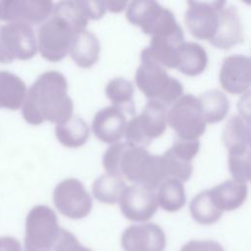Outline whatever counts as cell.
<instances>
[{
  "mask_svg": "<svg viewBox=\"0 0 251 251\" xmlns=\"http://www.w3.org/2000/svg\"><path fill=\"white\" fill-rule=\"evenodd\" d=\"M81 5L88 21L99 20L107 12L105 1H81Z\"/></svg>",
  "mask_w": 251,
  "mask_h": 251,
  "instance_id": "836d02e7",
  "label": "cell"
},
{
  "mask_svg": "<svg viewBox=\"0 0 251 251\" xmlns=\"http://www.w3.org/2000/svg\"><path fill=\"white\" fill-rule=\"evenodd\" d=\"M244 41L243 26L237 10L233 6H226L221 10L217 31L210 43L219 49H230Z\"/></svg>",
  "mask_w": 251,
  "mask_h": 251,
  "instance_id": "2e32d148",
  "label": "cell"
},
{
  "mask_svg": "<svg viewBox=\"0 0 251 251\" xmlns=\"http://www.w3.org/2000/svg\"><path fill=\"white\" fill-rule=\"evenodd\" d=\"M211 197L223 213L232 211L240 207L247 198L246 183L237 182L233 179L226 180L209 189Z\"/></svg>",
  "mask_w": 251,
  "mask_h": 251,
  "instance_id": "d6986e66",
  "label": "cell"
},
{
  "mask_svg": "<svg viewBox=\"0 0 251 251\" xmlns=\"http://www.w3.org/2000/svg\"><path fill=\"white\" fill-rule=\"evenodd\" d=\"M119 202L123 215L136 223L147 222L158 209L154 190L136 183L126 186Z\"/></svg>",
  "mask_w": 251,
  "mask_h": 251,
  "instance_id": "8fae6325",
  "label": "cell"
},
{
  "mask_svg": "<svg viewBox=\"0 0 251 251\" xmlns=\"http://www.w3.org/2000/svg\"><path fill=\"white\" fill-rule=\"evenodd\" d=\"M107 98L113 103V106L119 108L124 113L134 112L133 104V85L132 82L124 77H115L111 79L105 88Z\"/></svg>",
  "mask_w": 251,
  "mask_h": 251,
  "instance_id": "4316f807",
  "label": "cell"
},
{
  "mask_svg": "<svg viewBox=\"0 0 251 251\" xmlns=\"http://www.w3.org/2000/svg\"><path fill=\"white\" fill-rule=\"evenodd\" d=\"M189 211L193 220L201 225L215 224L223 216V212L215 205L209 189L201 191L191 200Z\"/></svg>",
  "mask_w": 251,
  "mask_h": 251,
  "instance_id": "83f0119b",
  "label": "cell"
},
{
  "mask_svg": "<svg viewBox=\"0 0 251 251\" xmlns=\"http://www.w3.org/2000/svg\"><path fill=\"white\" fill-rule=\"evenodd\" d=\"M26 86L18 75L0 72V108L17 110L22 107L26 95Z\"/></svg>",
  "mask_w": 251,
  "mask_h": 251,
  "instance_id": "44dd1931",
  "label": "cell"
},
{
  "mask_svg": "<svg viewBox=\"0 0 251 251\" xmlns=\"http://www.w3.org/2000/svg\"><path fill=\"white\" fill-rule=\"evenodd\" d=\"M99 53L100 42L94 33L86 29L75 33L69 54L78 67H92L98 61Z\"/></svg>",
  "mask_w": 251,
  "mask_h": 251,
  "instance_id": "ac0fdd59",
  "label": "cell"
},
{
  "mask_svg": "<svg viewBox=\"0 0 251 251\" xmlns=\"http://www.w3.org/2000/svg\"><path fill=\"white\" fill-rule=\"evenodd\" d=\"M55 134L61 144L68 148L82 146L88 139L89 128L83 119L72 116L67 122L56 125Z\"/></svg>",
  "mask_w": 251,
  "mask_h": 251,
  "instance_id": "603a6c76",
  "label": "cell"
},
{
  "mask_svg": "<svg viewBox=\"0 0 251 251\" xmlns=\"http://www.w3.org/2000/svg\"><path fill=\"white\" fill-rule=\"evenodd\" d=\"M126 186L122 176L106 173L94 180L91 190L93 196L99 202L113 205L119 202Z\"/></svg>",
  "mask_w": 251,
  "mask_h": 251,
  "instance_id": "d4e9b609",
  "label": "cell"
},
{
  "mask_svg": "<svg viewBox=\"0 0 251 251\" xmlns=\"http://www.w3.org/2000/svg\"><path fill=\"white\" fill-rule=\"evenodd\" d=\"M62 228L48 206H34L25 219L24 251H53Z\"/></svg>",
  "mask_w": 251,
  "mask_h": 251,
  "instance_id": "3957f363",
  "label": "cell"
},
{
  "mask_svg": "<svg viewBox=\"0 0 251 251\" xmlns=\"http://www.w3.org/2000/svg\"><path fill=\"white\" fill-rule=\"evenodd\" d=\"M126 17L127 21L151 36L165 35L181 27L174 14L156 1L135 0L128 4Z\"/></svg>",
  "mask_w": 251,
  "mask_h": 251,
  "instance_id": "277c9868",
  "label": "cell"
},
{
  "mask_svg": "<svg viewBox=\"0 0 251 251\" xmlns=\"http://www.w3.org/2000/svg\"><path fill=\"white\" fill-rule=\"evenodd\" d=\"M141 64L136 70L135 81L148 101H157L164 106L175 103L182 96V84L170 76L166 69L142 51Z\"/></svg>",
  "mask_w": 251,
  "mask_h": 251,
  "instance_id": "7a4b0ae2",
  "label": "cell"
},
{
  "mask_svg": "<svg viewBox=\"0 0 251 251\" xmlns=\"http://www.w3.org/2000/svg\"><path fill=\"white\" fill-rule=\"evenodd\" d=\"M162 160L167 178L177 179L181 182L190 178L193 171L191 160L177 154L171 147L162 155Z\"/></svg>",
  "mask_w": 251,
  "mask_h": 251,
  "instance_id": "f1b7e54d",
  "label": "cell"
},
{
  "mask_svg": "<svg viewBox=\"0 0 251 251\" xmlns=\"http://www.w3.org/2000/svg\"><path fill=\"white\" fill-rule=\"evenodd\" d=\"M53 251H91V250L83 246L71 231L62 228Z\"/></svg>",
  "mask_w": 251,
  "mask_h": 251,
  "instance_id": "1f68e13d",
  "label": "cell"
},
{
  "mask_svg": "<svg viewBox=\"0 0 251 251\" xmlns=\"http://www.w3.org/2000/svg\"><path fill=\"white\" fill-rule=\"evenodd\" d=\"M126 118L125 113L115 106L99 110L91 124L95 136L105 143H117L125 135Z\"/></svg>",
  "mask_w": 251,
  "mask_h": 251,
  "instance_id": "9a60e30c",
  "label": "cell"
},
{
  "mask_svg": "<svg viewBox=\"0 0 251 251\" xmlns=\"http://www.w3.org/2000/svg\"><path fill=\"white\" fill-rule=\"evenodd\" d=\"M197 98L206 124L219 123L227 115L229 101L222 91L218 89H210L200 94Z\"/></svg>",
  "mask_w": 251,
  "mask_h": 251,
  "instance_id": "cb8c5ba5",
  "label": "cell"
},
{
  "mask_svg": "<svg viewBox=\"0 0 251 251\" xmlns=\"http://www.w3.org/2000/svg\"><path fill=\"white\" fill-rule=\"evenodd\" d=\"M167 127L166 106L157 101H148L143 111L126 123L125 136L126 142L141 148L160 137Z\"/></svg>",
  "mask_w": 251,
  "mask_h": 251,
  "instance_id": "5b68a950",
  "label": "cell"
},
{
  "mask_svg": "<svg viewBox=\"0 0 251 251\" xmlns=\"http://www.w3.org/2000/svg\"><path fill=\"white\" fill-rule=\"evenodd\" d=\"M127 5L126 1H105L107 11L112 13H120L126 9Z\"/></svg>",
  "mask_w": 251,
  "mask_h": 251,
  "instance_id": "d590c367",
  "label": "cell"
},
{
  "mask_svg": "<svg viewBox=\"0 0 251 251\" xmlns=\"http://www.w3.org/2000/svg\"><path fill=\"white\" fill-rule=\"evenodd\" d=\"M74 104L68 95V82L59 72L41 74L26 91L22 105L24 119L30 125L45 121L60 125L73 116Z\"/></svg>",
  "mask_w": 251,
  "mask_h": 251,
  "instance_id": "6da1fadb",
  "label": "cell"
},
{
  "mask_svg": "<svg viewBox=\"0 0 251 251\" xmlns=\"http://www.w3.org/2000/svg\"><path fill=\"white\" fill-rule=\"evenodd\" d=\"M223 141L228 154H238L249 151V122L238 115L231 116L224 128Z\"/></svg>",
  "mask_w": 251,
  "mask_h": 251,
  "instance_id": "ffe728a7",
  "label": "cell"
},
{
  "mask_svg": "<svg viewBox=\"0 0 251 251\" xmlns=\"http://www.w3.org/2000/svg\"><path fill=\"white\" fill-rule=\"evenodd\" d=\"M167 124L176 132L178 138L198 140L206 129L198 98L192 94L179 97L167 114Z\"/></svg>",
  "mask_w": 251,
  "mask_h": 251,
  "instance_id": "8992f818",
  "label": "cell"
},
{
  "mask_svg": "<svg viewBox=\"0 0 251 251\" xmlns=\"http://www.w3.org/2000/svg\"><path fill=\"white\" fill-rule=\"evenodd\" d=\"M158 206L167 212H176L185 204L184 185L174 178L165 179L157 188Z\"/></svg>",
  "mask_w": 251,
  "mask_h": 251,
  "instance_id": "484cf974",
  "label": "cell"
},
{
  "mask_svg": "<svg viewBox=\"0 0 251 251\" xmlns=\"http://www.w3.org/2000/svg\"><path fill=\"white\" fill-rule=\"evenodd\" d=\"M226 3V1H188L184 23L190 33L197 39L210 41L217 31L220 13Z\"/></svg>",
  "mask_w": 251,
  "mask_h": 251,
  "instance_id": "30bf717a",
  "label": "cell"
},
{
  "mask_svg": "<svg viewBox=\"0 0 251 251\" xmlns=\"http://www.w3.org/2000/svg\"><path fill=\"white\" fill-rule=\"evenodd\" d=\"M179 251H225V249L217 241L191 240L185 243Z\"/></svg>",
  "mask_w": 251,
  "mask_h": 251,
  "instance_id": "d6a6232c",
  "label": "cell"
},
{
  "mask_svg": "<svg viewBox=\"0 0 251 251\" xmlns=\"http://www.w3.org/2000/svg\"><path fill=\"white\" fill-rule=\"evenodd\" d=\"M53 201L62 215L73 220L85 218L92 209L89 193L76 178H66L60 181L54 188Z\"/></svg>",
  "mask_w": 251,
  "mask_h": 251,
  "instance_id": "9c48e42d",
  "label": "cell"
},
{
  "mask_svg": "<svg viewBox=\"0 0 251 251\" xmlns=\"http://www.w3.org/2000/svg\"><path fill=\"white\" fill-rule=\"evenodd\" d=\"M221 86L231 94L248 92L251 81L250 59L243 55H230L225 58L220 70Z\"/></svg>",
  "mask_w": 251,
  "mask_h": 251,
  "instance_id": "5bb4252c",
  "label": "cell"
},
{
  "mask_svg": "<svg viewBox=\"0 0 251 251\" xmlns=\"http://www.w3.org/2000/svg\"><path fill=\"white\" fill-rule=\"evenodd\" d=\"M0 251H23V247L13 236H0Z\"/></svg>",
  "mask_w": 251,
  "mask_h": 251,
  "instance_id": "e575fe53",
  "label": "cell"
},
{
  "mask_svg": "<svg viewBox=\"0 0 251 251\" xmlns=\"http://www.w3.org/2000/svg\"><path fill=\"white\" fill-rule=\"evenodd\" d=\"M208 64L206 50L196 42H184L179 50L176 69L183 75L195 76L202 74Z\"/></svg>",
  "mask_w": 251,
  "mask_h": 251,
  "instance_id": "7402d4cb",
  "label": "cell"
},
{
  "mask_svg": "<svg viewBox=\"0 0 251 251\" xmlns=\"http://www.w3.org/2000/svg\"><path fill=\"white\" fill-rule=\"evenodd\" d=\"M52 15L64 19L75 32L85 29L88 20L81 1H62L53 7Z\"/></svg>",
  "mask_w": 251,
  "mask_h": 251,
  "instance_id": "f546056e",
  "label": "cell"
},
{
  "mask_svg": "<svg viewBox=\"0 0 251 251\" xmlns=\"http://www.w3.org/2000/svg\"><path fill=\"white\" fill-rule=\"evenodd\" d=\"M227 164L233 180L246 183L250 179V150L238 154H228Z\"/></svg>",
  "mask_w": 251,
  "mask_h": 251,
  "instance_id": "4dcf8cb0",
  "label": "cell"
},
{
  "mask_svg": "<svg viewBox=\"0 0 251 251\" xmlns=\"http://www.w3.org/2000/svg\"><path fill=\"white\" fill-rule=\"evenodd\" d=\"M166 242L162 227L152 223L129 226L121 237L125 251H164Z\"/></svg>",
  "mask_w": 251,
  "mask_h": 251,
  "instance_id": "4fadbf2b",
  "label": "cell"
},
{
  "mask_svg": "<svg viewBox=\"0 0 251 251\" xmlns=\"http://www.w3.org/2000/svg\"><path fill=\"white\" fill-rule=\"evenodd\" d=\"M184 43L182 29L166 35L152 36L150 45L143 51L165 69H176L179 50Z\"/></svg>",
  "mask_w": 251,
  "mask_h": 251,
  "instance_id": "e0dca14e",
  "label": "cell"
},
{
  "mask_svg": "<svg viewBox=\"0 0 251 251\" xmlns=\"http://www.w3.org/2000/svg\"><path fill=\"white\" fill-rule=\"evenodd\" d=\"M36 52V36L30 25L8 22L0 26V62L28 60Z\"/></svg>",
  "mask_w": 251,
  "mask_h": 251,
  "instance_id": "52a82bcc",
  "label": "cell"
},
{
  "mask_svg": "<svg viewBox=\"0 0 251 251\" xmlns=\"http://www.w3.org/2000/svg\"><path fill=\"white\" fill-rule=\"evenodd\" d=\"M75 31L64 19L52 15L40 25L37 32V49L51 62H59L69 53Z\"/></svg>",
  "mask_w": 251,
  "mask_h": 251,
  "instance_id": "ba28073f",
  "label": "cell"
},
{
  "mask_svg": "<svg viewBox=\"0 0 251 251\" xmlns=\"http://www.w3.org/2000/svg\"><path fill=\"white\" fill-rule=\"evenodd\" d=\"M54 4L45 0H11L0 2V19L27 25L44 23L53 12Z\"/></svg>",
  "mask_w": 251,
  "mask_h": 251,
  "instance_id": "7c38bea8",
  "label": "cell"
}]
</instances>
